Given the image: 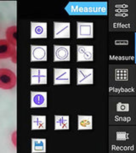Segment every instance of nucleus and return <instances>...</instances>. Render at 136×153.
<instances>
[{"mask_svg": "<svg viewBox=\"0 0 136 153\" xmlns=\"http://www.w3.org/2000/svg\"><path fill=\"white\" fill-rule=\"evenodd\" d=\"M16 85V76L13 71L7 68L0 69V88L11 89Z\"/></svg>", "mask_w": 136, "mask_h": 153, "instance_id": "obj_1", "label": "nucleus"}, {"mask_svg": "<svg viewBox=\"0 0 136 153\" xmlns=\"http://www.w3.org/2000/svg\"><path fill=\"white\" fill-rule=\"evenodd\" d=\"M54 84H67L70 82V70L69 69H54Z\"/></svg>", "mask_w": 136, "mask_h": 153, "instance_id": "obj_2", "label": "nucleus"}, {"mask_svg": "<svg viewBox=\"0 0 136 153\" xmlns=\"http://www.w3.org/2000/svg\"><path fill=\"white\" fill-rule=\"evenodd\" d=\"M16 52V48L11 45L6 39L0 40V59L10 58Z\"/></svg>", "mask_w": 136, "mask_h": 153, "instance_id": "obj_3", "label": "nucleus"}, {"mask_svg": "<svg viewBox=\"0 0 136 153\" xmlns=\"http://www.w3.org/2000/svg\"><path fill=\"white\" fill-rule=\"evenodd\" d=\"M54 38H67L70 37L69 23H54Z\"/></svg>", "mask_w": 136, "mask_h": 153, "instance_id": "obj_4", "label": "nucleus"}, {"mask_svg": "<svg viewBox=\"0 0 136 153\" xmlns=\"http://www.w3.org/2000/svg\"><path fill=\"white\" fill-rule=\"evenodd\" d=\"M70 60V47L54 46V60L64 61Z\"/></svg>", "mask_w": 136, "mask_h": 153, "instance_id": "obj_5", "label": "nucleus"}, {"mask_svg": "<svg viewBox=\"0 0 136 153\" xmlns=\"http://www.w3.org/2000/svg\"><path fill=\"white\" fill-rule=\"evenodd\" d=\"M92 23H81L77 25V38H87L92 37Z\"/></svg>", "mask_w": 136, "mask_h": 153, "instance_id": "obj_6", "label": "nucleus"}, {"mask_svg": "<svg viewBox=\"0 0 136 153\" xmlns=\"http://www.w3.org/2000/svg\"><path fill=\"white\" fill-rule=\"evenodd\" d=\"M92 79V69H78L77 70V83L78 84L91 83Z\"/></svg>", "mask_w": 136, "mask_h": 153, "instance_id": "obj_7", "label": "nucleus"}, {"mask_svg": "<svg viewBox=\"0 0 136 153\" xmlns=\"http://www.w3.org/2000/svg\"><path fill=\"white\" fill-rule=\"evenodd\" d=\"M93 56V48L91 46H78L77 47V60H91Z\"/></svg>", "mask_w": 136, "mask_h": 153, "instance_id": "obj_8", "label": "nucleus"}, {"mask_svg": "<svg viewBox=\"0 0 136 153\" xmlns=\"http://www.w3.org/2000/svg\"><path fill=\"white\" fill-rule=\"evenodd\" d=\"M33 83L44 84L47 82V70L46 69H33Z\"/></svg>", "mask_w": 136, "mask_h": 153, "instance_id": "obj_9", "label": "nucleus"}, {"mask_svg": "<svg viewBox=\"0 0 136 153\" xmlns=\"http://www.w3.org/2000/svg\"><path fill=\"white\" fill-rule=\"evenodd\" d=\"M46 36H47V25H46V23H33V38H46Z\"/></svg>", "mask_w": 136, "mask_h": 153, "instance_id": "obj_10", "label": "nucleus"}, {"mask_svg": "<svg viewBox=\"0 0 136 153\" xmlns=\"http://www.w3.org/2000/svg\"><path fill=\"white\" fill-rule=\"evenodd\" d=\"M47 47L46 46H36L33 47V60H46Z\"/></svg>", "mask_w": 136, "mask_h": 153, "instance_id": "obj_11", "label": "nucleus"}, {"mask_svg": "<svg viewBox=\"0 0 136 153\" xmlns=\"http://www.w3.org/2000/svg\"><path fill=\"white\" fill-rule=\"evenodd\" d=\"M33 106H42L44 107L47 105V94L46 93H35L33 95Z\"/></svg>", "mask_w": 136, "mask_h": 153, "instance_id": "obj_12", "label": "nucleus"}, {"mask_svg": "<svg viewBox=\"0 0 136 153\" xmlns=\"http://www.w3.org/2000/svg\"><path fill=\"white\" fill-rule=\"evenodd\" d=\"M5 34L6 38H7L6 40L16 48V27L13 26V27H10L9 28H7Z\"/></svg>", "mask_w": 136, "mask_h": 153, "instance_id": "obj_13", "label": "nucleus"}, {"mask_svg": "<svg viewBox=\"0 0 136 153\" xmlns=\"http://www.w3.org/2000/svg\"><path fill=\"white\" fill-rule=\"evenodd\" d=\"M79 128H91V117H78Z\"/></svg>", "mask_w": 136, "mask_h": 153, "instance_id": "obj_14", "label": "nucleus"}, {"mask_svg": "<svg viewBox=\"0 0 136 153\" xmlns=\"http://www.w3.org/2000/svg\"><path fill=\"white\" fill-rule=\"evenodd\" d=\"M56 122H60V124H57V126H60V128H68V117H57Z\"/></svg>", "mask_w": 136, "mask_h": 153, "instance_id": "obj_15", "label": "nucleus"}, {"mask_svg": "<svg viewBox=\"0 0 136 153\" xmlns=\"http://www.w3.org/2000/svg\"><path fill=\"white\" fill-rule=\"evenodd\" d=\"M12 142L14 144V146L16 147V132L15 131L12 134Z\"/></svg>", "mask_w": 136, "mask_h": 153, "instance_id": "obj_16", "label": "nucleus"}]
</instances>
